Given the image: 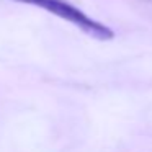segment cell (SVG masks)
Wrapping results in <instances>:
<instances>
[{"label": "cell", "mask_w": 152, "mask_h": 152, "mask_svg": "<svg viewBox=\"0 0 152 152\" xmlns=\"http://www.w3.org/2000/svg\"><path fill=\"white\" fill-rule=\"evenodd\" d=\"M12 2L43 8V10L53 13L54 17H59L61 20L69 21L70 25H74L80 31H83L85 34H88V36L95 38L98 41H110L115 38V33L110 26L93 20L85 12H82L80 8H77L75 5H72L67 0H12Z\"/></svg>", "instance_id": "6da1fadb"}]
</instances>
